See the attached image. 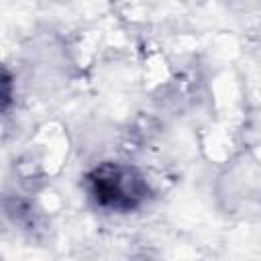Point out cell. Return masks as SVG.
Wrapping results in <instances>:
<instances>
[{
    "instance_id": "obj_1",
    "label": "cell",
    "mask_w": 261,
    "mask_h": 261,
    "mask_svg": "<svg viewBox=\"0 0 261 261\" xmlns=\"http://www.w3.org/2000/svg\"><path fill=\"white\" fill-rule=\"evenodd\" d=\"M82 186L92 204L104 212H137L153 198L147 175L124 161H102L94 165L84 173Z\"/></svg>"
},
{
    "instance_id": "obj_2",
    "label": "cell",
    "mask_w": 261,
    "mask_h": 261,
    "mask_svg": "<svg viewBox=\"0 0 261 261\" xmlns=\"http://www.w3.org/2000/svg\"><path fill=\"white\" fill-rule=\"evenodd\" d=\"M10 88H12V80H10V73H8V69H4V94H2V106H4V112L8 110V106H10V98H12V92H10Z\"/></svg>"
}]
</instances>
